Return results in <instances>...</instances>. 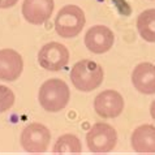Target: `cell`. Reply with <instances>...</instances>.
<instances>
[{
	"label": "cell",
	"mask_w": 155,
	"mask_h": 155,
	"mask_svg": "<svg viewBox=\"0 0 155 155\" xmlns=\"http://www.w3.org/2000/svg\"><path fill=\"white\" fill-rule=\"evenodd\" d=\"M137 29L146 42L155 43V9H147L137 18Z\"/></svg>",
	"instance_id": "13"
},
{
	"label": "cell",
	"mask_w": 155,
	"mask_h": 155,
	"mask_svg": "<svg viewBox=\"0 0 155 155\" xmlns=\"http://www.w3.org/2000/svg\"><path fill=\"white\" fill-rule=\"evenodd\" d=\"M24 69V61L21 55L12 48L0 50V80L16 81Z\"/></svg>",
	"instance_id": "9"
},
{
	"label": "cell",
	"mask_w": 155,
	"mask_h": 155,
	"mask_svg": "<svg viewBox=\"0 0 155 155\" xmlns=\"http://www.w3.org/2000/svg\"><path fill=\"white\" fill-rule=\"evenodd\" d=\"M51 141V133L48 128L41 123H31L21 133V145L29 154L46 153Z\"/></svg>",
	"instance_id": "5"
},
{
	"label": "cell",
	"mask_w": 155,
	"mask_h": 155,
	"mask_svg": "<svg viewBox=\"0 0 155 155\" xmlns=\"http://www.w3.org/2000/svg\"><path fill=\"white\" fill-rule=\"evenodd\" d=\"M132 84L140 93L155 94V65L151 63H141L132 72Z\"/></svg>",
	"instance_id": "11"
},
{
	"label": "cell",
	"mask_w": 155,
	"mask_h": 155,
	"mask_svg": "<svg viewBox=\"0 0 155 155\" xmlns=\"http://www.w3.org/2000/svg\"><path fill=\"white\" fill-rule=\"evenodd\" d=\"M115 42L114 31L103 25L90 28L85 35V45L89 51L94 54H104L111 50Z\"/></svg>",
	"instance_id": "8"
},
{
	"label": "cell",
	"mask_w": 155,
	"mask_h": 155,
	"mask_svg": "<svg viewBox=\"0 0 155 155\" xmlns=\"http://www.w3.org/2000/svg\"><path fill=\"white\" fill-rule=\"evenodd\" d=\"M71 98V91L68 85L60 78H51L39 89L38 99L45 111L59 112L68 104Z\"/></svg>",
	"instance_id": "2"
},
{
	"label": "cell",
	"mask_w": 155,
	"mask_h": 155,
	"mask_svg": "<svg viewBox=\"0 0 155 155\" xmlns=\"http://www.w3.org/2000/svg\"><path fill=\"white\" fill-rule=\"evenodd\" d=\"M38 63L43 69L58 72L69 63V51L61 43H47L38 52Z\"/></svg>",
	"instance_id": "6"
},
{
	"label": "cell",
	"mask_w": 155,
	"mask_h": 155,
	"mask_svg": "<svg viewBox=\"0 0 155 155\" xmlns=\"http://www.w3.org/2000/svg\"><path fill=\"white\" fill-rule=\"evenodd\" d=\"M15 104L13 91L4 85H0V114L5 112Z\"/></svg>",
	"instance_id": "15"
},
{
	"label": "cell",
	"mask_w": 155,
	"mask_h": 155,
	"mask_svg": "<svg viewBox=\"0 0 155 155\" xmlns=\"http://www.w3.org/2000/svg\"><path fill=\"white\" fill-rule=\"evenodd\" d=\"M87 147L94 154H107L112 151L117 142L114 127L107 123H97L86 134Z\"/></svg>",
	"instance_id": "4"
},
{
	"label": "cell",
	"mask_w": 155,
	"mask_h": 155,
	"mask_svg": "<svg viewBox=\"0 0 155 155\" xmlns=\"http://www.w3.org/2000/svg\"><path fill=\"white\" fill-rule=\"evenodd\" d=\"M82 146L80 140L74 134H64L59 137L54 146V154H81Z\"/></svg>",
	"instance_id": "14"
},
{
	"label": "cell",
	"mask_w": 155,
	"mask_h": 155,
	"mask_svg": "<svg viewBox=\"0 0 155 155\" xmlns=\"http://www.w3.org/2000/svg\"><path fill=\"white\" fill-rule=\"evenodd\" d=\"M132 149L138 154H155V127L141 125L132 133Z\"/></svg>",
	"instance_id": "12"
},
{
	"label": "cell",
	"mask_w": 155,
	"mask_h": 155,
	"mask_svg": "<svg viewBox=\"0 0 155 155\" xmlns=\"http://www.w3.org/2000/svg\"><path fill=\"white\" fill-rule=\"evenodd\" d=\"M54 12V0H24L22 16L31 25H42Z\"/></svg>",
	"instance_id": "10"
},
{
	"label": "cell",
	"mask_w": 155,
	"mask_h": 155,
	"mask_svg": "<svg viewBox=\"0 0 155 155\" xmlns=\"http://www.w3.org/2000/svg\"><path fill=\"white\" fill-rule=\"evenodd\" d=\"M18 0H0V8L2 9H7V8L15 7Z\"/></svg>",
	"instance_id": "16"
},
{
	"label": "cell",
	"mask_w": 155,
	"mask_h": 155,
	"mask_svg": "<svg viewBox=\"0 0 155 155\" xmlns=\"http://www.w3.org/2000/svg\"><path fill=\"white\" fill-rule=\"evenodd\" d=\"M150 115H151V117L155 120V101H153L151 106H150Z\"/></svg>",
	"instance_id": "17"
},
{
	"label": "cell",
	"mask_w": 155,
	"mask_h": 155,
	"mask_svg": "<svg viewBox=\"0 0 155 155\" xmlns=\"http://www.w3.org/2000/svg\"><path fill=\"white\" fill-rule=\"evenodd\" d=\"M104 78V72L101 64L93 60H81L76 63L71 71L73 86L84 93H89L101 86Z\"/></svg>",
	"instance_id": "1"
},
{
	"label": "cell",
	"mask_w": 155,
	"mask_h": 155,
	"mask_svg": "<svg viewBox=\"0 0 155 155\" xmlns=\"http://www.w3.org/2000/svg\"><path fill=\"white\" fill-rule=\"evenodd\" d=\"M94 110L103 119H114L124 111V99L115 90H104L94 101Z\"/></svg>",
	"instance_id": "7"
},
{
	"label": "cell",
	"mask_w": 155,
	"mask_h": 155,
	"mask_svg": "<svg viewBox=\"0 0 155 155\" xmlns=\"http://www.w3.org/2000/svg\"><path fill=\"white\" fill-rule=\"evenodd\" d=\"M86 18L85 13L77 5H65L58 12L55 18V30L61 38L71 39L82 31Z\"/></svg>",
	"instance_id": "3"
}]
</instances>
